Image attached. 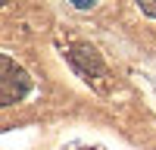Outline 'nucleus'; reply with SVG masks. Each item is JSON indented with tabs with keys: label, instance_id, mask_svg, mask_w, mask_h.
I'll return each instance as SVG.
<instances>
[{
	"label": "nucleus",
	"instance_id": "f257e3e1",
	"mask_svg": "<svg viewBox=\"0 0 156 150\" xmlns=\"http://www.w3.org/2000/svg\"><path fill=\"white\" fill-rule=\"evenodd\" d=\"M31 91V78L22 66H16L9 56H0V103L12 106Z\"/></svg>",
	"mask_w": 156,
	"mask_h": 150
},
{
	"label": "nucleus",
	"instance_id": "f03ea898",
	"mask_svg": "<svg viewBox=\"0 0 156 150\" xmlns=\"http://www.w3.org/2000/svg\"><path fill=\"white\" fill-rule=\"evenodd\" d=\"M69 59H72V66L81 72L87 81H90V78H103V75H106V66H103L100 53H97L90 44H75V47L69 50Z\"/></svg>",
	"mask_w": 156,
	"mask_h": 150
},
{
	"label": "nucleus",
	"instance_id": "7ed1b4c3",
	"mask_svg": "<svg viewBox=\"0 0 156 150\" xmlns=\"http://www.w3.org/2000/svg\"><path fill=\"white\" fill-rule=\"evenodd\" d=\"M137 6L147 12V16H153L156 19V0H137Z\"/></svg>",
	"mask_w": 156,
	"mask_h": 150
},
{
	"label": "nucleus",
	"instance_id": "20e7f679",
	"mask_svg": "<svg viewBox=\"0 0 156 150\" xmlns=\"http://www.w3.org/2000/svg\"><path fill=\"white\" fill-rule=\"evenodd\" d=\"M69 3H75L78 9H87V6H94V3H100V0H69Z\"/></svg>",
	"mask_w": 156,
	"mask_h": 150
}]
</instances>
